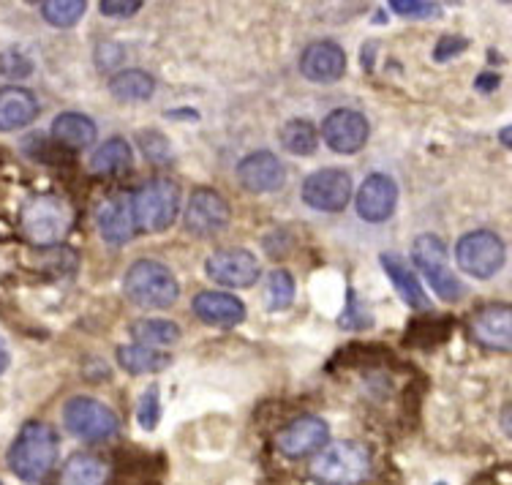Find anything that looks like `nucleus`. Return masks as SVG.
I'll use <instances>...</instances> for the list:
<instances>
[{"label": "nucleus", "mask_w": 512, "mask_h": 485, "mask_svg": "<svg viewBox=\"0 0 512 485\" xmlns=\"http://www.w3.org/2000/svg\"><path fill=\"white\" fill-rule=\"evenodd\" d=\"M118 363L123 371L142 377V374H158L172 363V357L167 352H158V349L142 347V344H131V347L118 349Z\"/></svg>", "instance_id": "b1692460"}, {"label": "nucleus", "mask_w": 512, "mask_h": 485, "mask_svg": "<svg viewBox=\"0 0 512 485\" xmlns=\"http://www.w3.org/2000/svg\"><path fill=\"white\" fill-rule=\"evenodd\" d=\"M371 475V453L360 442L327 445L311 464V477L319 485H360Z\"/></svg>", "instance_id": "7ed1b4c3"}, {"label": "nucleus", "mask_w": 512, "mask_h": 485, "mask_svg": "<svg viewBox=\"0 0 512 485\" xmlns=\"http://www.w3.org/2000/svg\"><path fill=\"white\" fill-rule=\"evenodd\" d=\"M20 224L36 246H52L71 229V208L55 194H39L22 208Z\"/></svg>", "instance_id": "20e7f679"}, {"label": "nucleus", "mask_w": 512, "mask_h": 485, "mask_svg": "<svg viewBox=\"0 0 512 485\" xmlns=\"http://www.w3.org/2000/svg\"><path fill=\"white\" fill-rule=\"evenodd\" d=\"M96 224H99L101 238L112 246H123L134 238L139 227L131 194H112V197L104 199L96 210Z\"/></svg>", "instance_id": "2eb2a0df"}, {"label": "nucleus", "mask_w": 512, "mask_h": 485, "mask_svg": "<svg viewBox=\"0 0 512 485\" xmlns=\"http://www.w3.org/2000/svg\"><path fill=\"white\" fill-rule=\"evenodd\" d=\"M153 90H156V80L142 69L118 71L109 80V93L118 101H145L153 96Z\"/></svg>", "instance_id": "393cba45"}, {"label": "nucleus", "mask_w": 512, "mask_h": 485, "mask_svg": "<svg viewBox=\"0 0 512 485\" xmlns=\"http://www.w3.org/2000/svg\"><path fill=\"white\" fill-rule=\"evenodd\" d=\"M278 139H281V148L292 156H311L316 150V142H319V134H316L314 123L308 120H289L278 131Z\"/></svg>", "instance_id": "cd10ccee"}, {"label": "nucleus", "mask_w": 512, "mask_h": 485, "mask_svg": "<svg viewBox=\"0 0 512 485\" xmlns=\"http://www.w3.org/2000/svg\"><path fill=\"white\" fill-rule=\"evenodd\" d=\"M477 344L499 352H512V306H485L469 322Z\"/></svg>", "instance_id": "a211bd4d"}, {"label": "nucleus", "mask_w": 512, "mask_h": 485, "mask_svg": "<svg viewBox=\"0 0 512 485\" xmlns=\"http://www.w3.org/2000/svg\"><path fill=\"white\" fill-rule=\"evenodd\" d=\"M502 428H504V431H507V434L512 436V404L507 406V409H504V412H502Z\"/></svg>", "instance_id": "4c0bfd02"}, {"label": "nucleus", "mask_w": 512, "mask_h": 485, "mask_svg": "<svg viewBox=\"0 0 512 485\" xmlns=\"http://www.w3.org/2000/svg\"><path fill=\"white\" fill-rule=\"evenodd\" d=\"M390 9L401 17H412V20H425L434 17L439 6L436 3H420V0H390Z\"/></svg>", "instance_id": "2f4dec72"}, {"label": "nucleus", "mask_w": 512, "mask_h": 485, "mask_svg": "<svg viewBox=\"0 0 512 485\" xmlns=\"http://www.w3.org/2000/svg\"><path fill=\"white\" fill-rule=\"evenodd\" d=\"M327 442H330V426L316 415L297 417L276 436L278 450L286 458H306L311 453H322Z\"/></svg>", "instance_id": "9b49d317"}, {"label": "nucleus", "mask_w": 512, "mask_h": 485, "mask_svg": "<svg viewBox=\"0 0 512 485\" xmlns=\"http://www.w3.org/2000/svg\"><path fill=\"white\" fill-rule=\"evenodd\" d=\"M474 88L483 90V93H491V90L499 88V77L496 74H480V80L474 82Z\"/></svg>", "instance_id": "e433bc0d"}, {"label": "nucleus", "mask_w": 512, "mask_h": 485, "mask_svg": "<svg viewBox=\"0 0 512 485\" xmlns=\"http://www.w3.org/2000/svg\"><path fill=\"white\" fill-rule=\"evenodd\" d=\"M357 216L368 221V224H382L395 213V205H398V186L393 183V178L387 175H368L363 180V186L357 191Z\"/></svg>", "instance_id": "dca6fc26"}, {"label": "nucleus", "mask_w": 512, "mask_h": 485, "mask_svg": "<svg viewBox=\"0 0 512 485\" xmlns=\"http://www.w3.org/2000/svg\"><path fill=\"white\" fill-rule=\"evenodd\" d=\"M139 9H142V0H126V3H120V0H101V14H107V17H131Z\"/></svg>", "instance_id": "f704fd0d"}, {"label": "nucleus", "mask_w": 512, "mask_h": 485, "mask_svg": "<svg viewBox=\"0 0 512 485\" xmlns=\"http://www.w3.org/2000/svg\"><path fill=\"white\" fill-rule=\"evenodd\" d=\"M499 139H502L507 148H512V126H507V129L499 131Z\"/></svg>", "instance_id": "ea45409f"}, {"label": "nucleus", "mask_w": 512, "mask_h": 485, "mask_svg": "<svg viewBox=\"0 0 512 485\" xmlns=\"http://www.w3.org/2000/svg\"><path fill=\"white\" fill-rule=\"evenodd\" d=\"M137 227L145 232H164L180 213V189L172 180H148L131 194Z\"/></svg>", "instance_id": "39448f33"}, {"label": "nucleus", "mask_w": 512, "mask_h": 485, "mask_svg": "<svg viewBox=\"0 0 512 485\" xmlns=\"http://www.w3.org/2000/svg\"><path fill=\"white\" fill-rule=\"evenodd\" d=\"M131 338L142 347H172L180 341V327L169 319H139L131 325Z\"/></svg>", "instance_id": "a878e982"}, {"label": "nucleus", "mask_w": 512, "mask_h": 485, "mask_svg": "<svg viewBox=\"0 0 512 485\" xmlns=\"http://www.w3.org/2000/svg\"><path fill=\"white\" fill-rule=\"evenodd\" d=\"M295 300V278L286 270H273L265 281V306L267 311H284Z\"/></svg>", "instance_id": "c85d7f7f"}, {"label": "nucleus", "mask_w": 512, "mask_h": 485, "mask_svg": "<svg viewBox=\"0 0 512 485\" xmlns=\"http://www.w3.org/2000/svg\"><path fill=\"white\" fill-rule=\"evenodd\" d=\"M207 276L213 278L221 287L246 289L254 287L259 278V262L251 251L246 248H224L216 251L213 257L207 259Z\"/></svg>", "instance_id": "ddd939ff"}, {"label": "nucleus", "mask_w": 512, "mask_h": 485, "mask_svg": "<svg viewBox=\"0 0 512 485\" xmlns=\"http://www.w3.org/2000/svg\"><path fill=\"white\" fill-rule=\"evenodd\" d=\"M504 257H507V251H504L502 238L496 232H488V229H477V232L463 235L455 246L458 268L474 278H491L493 273H499Z\"/></svg>", "instance_id": "0eeeda50"}, {"label": "nucleus", "mask_w": 512, "mask_h": 485, "mask_svg": "<svg viewBox=\"0 0 512 485\" xmlns=\"http://www.w3.org/2000/svg\"><path fill=\"white\" fill-rule=\"evenodd\" d=\"M9 352H6V347H3V341H0V374H3V371H6V368H9Z\"/></svg>", "instance_id": "58836bf2"}, {"label": "nucleus", "mask_w": 512, "mask_h": 485, "mask_svg": "<svg viewBox=\"0 0 512 485\" xmlns=\"http://www.w3.org/2000/svg\"><path fill=\"white\" fill-rule=\"evenodd\" d=\"M194 314L205 325L235 327L246 319V306L240 297L227 295V292H199L194 297Z\"/></svg>", "instance_id": "6ab92c4d"}, {"label": "nucleus", "mask_w": 512, "mask_h": 485, "mask_svg": "<svg viewBox=\"0 0 512 485\" xmlns=\"http://www.w3.org/2000/svg\"><path fill=\"white\" fill-rule=\"evenodd\" d=\"M39 115V101L25 88H0V131H17L30 126Z\"/></svg>", "instance_id": "aec40b11"}, {"label": "nucleus", "mask_w": 512, "mask_h": 485, "mask_svg": "<svg viewBox=\"0 0 512 485\" xmlns=\"http://www.w3.org/2000/svg\"><path fill=\"white\" fill-rule=\"evenodd\" d=\"M322 139L333 153L352 156L368 142V120L355 109H333L322 123Z\"/></svg>", "instance_id": "f8f14e48"}, {"label": "nucleus", "mask_w": 512, "mask_h": 485, "mask_svg": "<svg viewBox=\"0 0 512 485\" xmlns=\"http://www.w3.org/2000/svg\"><path fill=\"white\" fill-rule=\"evenodd\" d=\"M85 0H44L41 3V17L55 25V28H71L82 20L85 14Z\"/></svg>", "instance_id": "c756f323"}, {"label": "nucleus", "mask_w": 512, "mask_h": 485, "mask_svg": "<svg viewBox=\"0 0 512 485\" xmlns=\"http://www.w3.org/2000/svg\"><path fill=\"white\" fill-rule=\"evenodd\" d=\"M58 461V434L47 423H25L9 450V466L22 483L36 485L50 475Z\"/></svg>", "instance_id": "f257e3e1"}, {"label": "nucleus", "mask_w": 512, "mask_h": 485, "mask_svg": "<svg viewBox=\"0 0 512 485\" xmlns=\"http://www.w3.org/2000/svg\"><path fill=\"white\" fill-rule=\"evenodd\" d=\"M412 259L417 268L423 270L428 284L442 300H458L463 295V287L450 265H447V248L436 235H420L414 240Z\"/></svg>", "instance_id": "6e6552de"}, {"label": "nucleus", "mask_w": 512, "mask_h": 485, "mask_svg": "<svg viewBox=\"0 0 512 485\" xmlns=\"http://www.w3.org/2000/svg\"><path fill=\"white\" fill-rule=\"evenodd\" d=\"M109 466L99 456L77 453L60 472V485H107Z\"/></svg>", "instance_id": "5701e85b"}, {"label": "nucleus", "mask_w": 512, "mask_h": 485, "mask_svg": "<svg viewBox=\"0 0 512 485\" xmlns=\"http://www.w3.org/2000/svg\"><path fill=\"white\" fill-rule=\"evenodd\" d=\"M382 268L384 273L390 276V281H393V287L398 289V295H401V300H404L406 306L409 308H428L431 303H428V297H425L423 287H420V281H417V276H414L412 270L406 268L401 259L395 257V254H382Z\"/></svg>", "instance_id": "4be33fe9"}, {"label": "nucleus", "mask_w": 512, "mask_h": 485, "mask_svg": "<svg viewBox=\"0 0 512 485\" xmlns=\"http://www.w3.org/2000/svg\"><path fill=\"white\" fill-rule=\"evenodd\" d=\"M0 485H3V483H0Z\"/></svg>", "instance_id": "79ce46f5"}, {"label": "nucleus", "mask_w": 512, "mask_h": 485, "mask_svg": "<svg viewBox=\"0 0 512 485\" xmlns=\"http://www.w3.org/2000/svg\"><path fill=\"white\" fill-rule=\"evenodd\" d=\"M131 148H128L126 139H109L104 142L96 153H93V159H90V169L96 172V175H120V172H126L131 167Z\"/></svg>", "instance_id": "bb28decb"}, {"label": "nucleus", "mask_w": 512, "mask_h": 485, "mask_svg": "<svg viewBox=\"0 0 512 485\" xmlns=\"http://www.w3.org/2000/svg\"><path fill=\"white\" fill-rule=\"evenodd\" d=\"M439 485H442V483H439Z\"/></svg>", "instance_id": "a19ab883"}, {"label": "nucleus", "mask_w": 512, "mask_h": 485, "mask_svg": "<svg viewBox=\"0 0 512 485\" xmlns=\"http://www.w3.org/2000/svg\"><path fill=\"white\" fill-rule=\"evenodd\" d=\"M137 420L139 426L145 431H153L161 420V398H158V387H148L142 398H139V409H137Z\"/></svg>", "instance_id": "7c9ffc66"}, {"label": "nucleus", "mask_w": 512, "mask_h": 485, "mask_svg": "<svg viewBox=\"0 0 512 485\" xmlns=\"http://www.w3.org/2000/svg\"><path fill=\"white\" fill-rule=\"evenodd\" d=\"M466 47H469V41L461 39V36H444V39H439V44H436L434 58L436 60L453 58V55L463 52V50H466Z\"/></svg>", "instance_id": "c9c22d12"}, {"label": "nucleus", "mask_w": 512, "mask_h": 485, "mask_svg": "<svg viewBox=\"0 0 512 485\" xmlns=\"http://www.w3.org/2000/svg\"><path fill=\"white\" fill-rule=\"evenodd\" d=\"M237 180L251 194H270L284 186L286 169L270 150H259L237 164Z\"/></svg>", "instance_id": "f3484780"}, {"label": "nucleus", "mask_w": 512, "mask_h": 485, "mask_svg": "<svg viewBox=\"0 0 512 485\" xmlns=\"http://www.w3.org/2000/svg\"><path fill=\"white\" fill-rule=\"evenodd\" d=\"M229 218H232V210L227 199L213 189H197L188 197L183 224L188 235L194 238H213L229 227Z\"/></svg>", "instance_id": "1a4fd4ad"}, {"label": "nucleus", "mask_w": 512, "mask_h": 485, "mask_svg": "<svg viewBox=\"0 0 512 485\" xmlns=\"http://www.w3.org/2000/svg\"><path fill=\"white\" fill-rule=\"evenodd\" d=\"M123 292L139 308H169L180 297V284L167 265L139 259L123 278Z\"/></svg>", "instance_id": "f03ea898"}, {"label": "nucleus", "mask_w": 512, "mask_h": 485, "mask_svg": "<svg viewBox=\"0 0 512 485\" xmlns=\"http://www.w3.org/2000/svg\"><path fill=\"white\" fill-rule=\"evenodd\" d=\"M30 71H33V63L25 55H20V52H3L0 55V74H6V77H28Z\"/></svg>", "instance_id": "473e14b6"}, {"label": "nucleus", "mask_w": 512, "mask_h": 485, "mask_svg": "<svg viewBox=\"0 0 512 485\" xmlns=\"http://www.w3.org/2000/svg\"><path fill=\"white\" fill-rule=\"evenodd\" d=\"M352 199V178L344 169H316L303 183V202L322 213H338Z\"/></svg>", "instance_id": "9d476101"}, {"label": "nucleus", "mask_w": 512, "mask_h": 485, "mask_svg": "<svg viewBox=\"0 0 512 485\" xmlns=\"http://www.w3.org/2000/svg\"><path fill=\"white\" fill-rule=\"evenodd\" d=\"M346 52L335 41H314L300 55V74L316 85H333L344 77Z\"/></svg>", "instance_id": "4468645a"}, {"label": "nucleus", "mask_w": 512, "mask_h": 485, "mask_svg": "<svg viewBox=\"0 0 512 485\" xmlns=\"http://www.w3.org/2000/svg\"><path fill=\"white\" fill-rule=\"evenodd\" d=\"M142 139V150H145V156L153 161H164L169 153V145L167 139L161 137L158 131H148V134H139Z\"/></svg>", "instance_id": "72a5a7b5"}, {"label": "nucleus", "mask_w": 512, "mask_h": 485, "mask_svg": "<svg viewBox=\"0 0 512 485\" xmlns=\"http://www.w3.org/2000/svg\"><path fill=\"white\" fill-rule=\"evenodd\" d=\"M63 423L85 442H104L120 431L118 415L96 398L77 396L63 406Z\"/></svg>", "instance_id": "423d86ee"}, {"label": "nucleus", "mask_w": 512, "mask_h": 485, "mask_svg": "<svg viewBox=\"0 0 512 485\" xmlns=\"http://www.w3.org/2000/svg\"><path fill=\"white\" fill-rule=\"evenodd\" d=\"M52 137L66 148L82 150L88 148L90 142H96V123L82 112H63L52 123Z\"/></svg>", "instance_id": "412c9836"}]
</instances>
